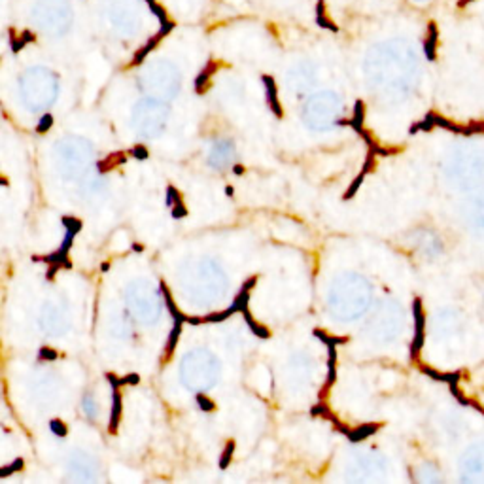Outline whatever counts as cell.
I'll return each mask as SVG.
<instances>
[{
    "label": "cell",
    "mask_w": 484,
    "mask_h": 484,
    "mask_svg": "<svg viewBox=\"0 0 484 484\" xmlns=\"http://www.w3.org/2000/svg\"><path fill=\"white\" fill-rule=\"evenodd\" d=\"M225 195H227V197H233V195H235V189L231 186H225Z\"/></svg>",
    "instance_id": "41"
},
{
    "label": "cell",
    "mask_w": 484,
    "mask_h": 484,
    "mask_svg": "<svg viewBox=\"0 0 484 484\" xmlns=\"http://www.w3.org/2000/svg\"><path fill=\"white\" fill-rule=\"evenodd\" d=\"M242 316H244V320H246V323H248V327L252 329V333H254L255 337H259V339H269V337H271V331H269V327L261 325L259 322H255L254 316L250 314L248 309L242 312Z\"/></svg>",
    "instance_id": "16"
},
{
    "label": "cell",
    "mask_w": 484,
    "mask_h": 484,
    "mask_svg": "<svg viewBox=\"0 0 484 484\" xmlns=\"http://www.w3.org/2000/svg\"><path fill=\"white\" fill-rule=\"evenodd\" d=\"M148 2V8H149V12L153 13L157 19H159V25H161V29H159V32H161L163 36H167L168 32L172 31L174 29V23L168 19V15H167V10L161 6V4H157L156 0H146Z\"/></svg>",
    "instance_id": "6"
},
{
    "label": "cell",
    "mask_w": 484,
    "mask_h": 484,
    "mask_svg": "<svg viewBox=\"0 0 484 484\" xmlns=\"http://www.w3.org/2000/svg\"><path fill=\"white\" fill-rule=\"evenodd\" d=\"M161 293H163V299H165V304H167L168 312H170V316L174 318V322H178V323L187 322V316H186V314L178 311V306L174 304L172 295H170V292H168V288H167V284H165V282H161Z\"/></svg>",
    "instance_id": "13"
},
{
    "label": "cell",
    "mask_w": 484,
    "mask_h": 484,
    "mask_svg": "<svg viewBox=\"0 0 484 484\" xmlns=\"http://www.w3.org/2000/svg\"><path fill=\"white\" fill-rule=\"evenodd\" d=\"M435 50H437V25L429 23L428 25V36L424 40V55L428 61L435 59Z\"/></svg>",
    "instance_id": "14"
},
{
    "label": "cell",
    "mask_w": 484,
    "mask_h": 484,
    "mask_svg": "<svg viewBox=\"0 0 484 484\" xmlns=\"http://www.w3.org/2000/svg\"><path fill=\"white\" fill-rule=\"evenodd\" d=\"M459 482L484 484V439L469 443L459 454L456 466Z\"/></svg>",
    "instance_id": "2"
},
{
    "label": "cell",
    "mask_w": 484,
    "mask_h": 484,
    "mask_svg": "<svg viewBox=\"0 0 484 484\" xmlns=\"http://www.w3.org/2000/svg\"><path fill=\"white\" fill-rule=\"evenodd\" d=\"M51 125H53V116H51V114H43L42 118H40V121H38V125H36V133H38V135L48 133V130L51 129Z\"/></svg>",
    "instance_id": "28"
},
{
    "label": "cell",
    "mask_w": 484,
    "mask_h": 484,
    "mask_svg": "<svg viewBox=\"0 0 484 484\" xmlns=\"http://www.w3.org/2000/svg\"><path fill=\"white\" fill-rule=\"evenodd\" d=\"M448 178L461 191L471 193L484 187V140L469 138L452 153L447 165Z\"/></svg>",
    "instance_id": "1"
},
{
    "label": "cell",
    "mask_w": 484,
    "mask_h": 484,
    "mask_svg": "<svg viewBox=\"0 0 484 484\" xmlns=\"http://www.w3.org/2000/svg\"><path fill=\"white\" fill-rule=\"evenodd\" d=\"M325 0H318V4H316V23L322 29H327V31H333V32H337L339 31V27L333 23V19L329 17L327 15V12H325V4H323Z\"/></svg>",
    "instance_id": "15"
},
{
    "label": "cell",
    "mask_w": 484,
    "mask_h": 484,
    "mask_svg": "<svg viewBox=\"0 0 484 484\" xmlns=\"http://www.w3.org/2000/svg\"><path fill=\"white\" fill-rule=\"evenodd\" d=\"M363 119H365V104H363V100H356L354 116H352L350 119H339L337 123L348 125V127H352L358 135H361V130H363Z\"/></svg>",
    "instance_id": "7"
},
{
    "label": "cell",
    "mask_w": 484,
    "mask_h": 484,
    "mask_svg": "<svg viewBox=\"0 0 484 484\" xmlns=\"http://www.w3.org/2000/svg\"><path fill=\"white\" fill-rule=\"evenodd\" d=\"M379 428H380V424H363V426H358V428L350 429V433H348L346 437L352 443H360L363 441V439H367V437L377 433Z\"/></svg>",
    "instance_id": "12"
},
{
    "label": "cell",
    "mask_w": 484,
    "mask_h": 484,
    "mask_svg": "<svg viewBox=\"0 0 484 484\" xmlns=\"http://www.w3.org/2000/svg\"><path fill=\"white\" fill-rule=\"evenodd\" d=\"M129 153L135 159H138V161H146L149 157V151H148V148L144 146V144H137V146H133V148L129 149Z\"/></svg>",
    "instance_id": "29"
},
{
    "label": "cell",
    "mask_w": 484,
    "mask_h": 484,
    "mask_svg": "<svg viewBox=\"0 0 484 484\" xmlns=\"http://www.w3.org/2000/svg\"><path fill=\"white\" fill-rule=\"evenodd\" d=\"M59 269H62V265H57V263H53V265H50V269H48V274H46V278L48 280H53L55 278V274Z\"/></svg>",
    "instance_id": "38"
},
{
    "label": "cell",
    "mask_w": 484,
    "mask_h": 484,
    "mask_svg": "<svg viewBox=\"0 0 484 484\" xmlns=\"http://www.w3.org/2000/svg\"><path fill=\"white\" fill-rule=\"evenodd\" d=\"M32 259H34V261H43V263H48V265H53V263H57V265H62V269H72V263H70V259H69V254H67V252H62L61 248L57 250V252H53V254H50V255H34Z\"/></svg>",
    "instance_id": "10"
},
{
    "label": "cell",
    "mask_w": 484,
    "mask_h": 484,
    "mask_svg": "<svg viewBox=\"0 0 484 484\" xmlns=\"http://www.w3.org/2000/svg\"><path fill=\"white\" fill-rule=\"evenodd\" d=\"M195 401H197V405H199V409L205 410V412H212V410L216 409V403H214L210 398L203 395V393H197V395H195Z\"/></svg>",
    "instance_id": "27"
},
{
    "label": "cell",
    "mask_w": 484,
    "mask_h": 484,
    "mask_svg": "<svg viewBox=\"0 0 484 484\" xmlns=\"http://www.w3.org/2000/svg\"><path fill=\"white\" fill-rule=\"evenodd\" d=\"M38 358H40V360L55 361L57 358H59V354H57L55 350H51V348H40V352H38Z\"/></svg>",
    "instance_id": "33"
},
{
    "label": "cell",
    "mask_w": 484,
    "mask_h": 484,
    "mask_svg": "<svg viewBox=\"0 0 484 484\" xmlns=\"http://www.w3.org/2000/svg\"><path fill=\"white\" fill-rule=\"evenodd\" d=\"M50 429L51 433L55 435V437H67V433H69V428H67V424L62 422V420H59V418H53L50 422Z\"/></svg>",
    "instance_id": "25"
},
{
    "label": "cell",
    "mask_w": 484,
    "mask_h": 484,
    "mask_svg": "<svg viewBox=\"0 0 484 484\" xmlns=\"http://www.w3.org/2000/svg\"><path fill=\"white\" fill-rule=\"evenodd\" d=\"M257 280H259V276H257V274H254V276H250V278L246 280L244 284H242V290H246V292H252V290H254L255 285H257Z\"/></svg>",
    "instance_id": "36"
},
{
    "label": "cell",
    "mask_w": 484,
    "mask_h": 484,
    "mask_svg": "<svg viewBox=\"0 0 484 484\" xmlns=\"http://www.w3.org/2000/svg\"><path fill=\"white\" fill-rule=\"evenodd\" d=\"M106 380H108V384L112 386V390H119L123 386V379L116 377L114 372H106Z\"/></svg>",
    "instance_id": "34"
},
{
    "label": "cell",
    "mask_w": 484,
    "mask_h": 484,
    "mask_svg": "<svg viewBox=\"0 0 484 484\" xmlns=\"http://www.w3.org/2000/svg\"><path fill=\"white\" fill-rule=\"evenodd\" d=\"M233 314H235V311H233V306H229L227 311L212 312V314L205 316V318H203V322H205V323H219V322H224V320H227V318H231Z\"/></svg>",
    "instance_id": "22"
},
{
    "label": "cell",
    "mask_w": 484,
    "mask_h": 484,
    "mask_svg": "<svg viewBox=\"0 0 484 484\" xmlns=\"http://www.w3.org/2000/svg\"><path fill=\"white\" fill-rule=\"evenodd\" d=\"M233 172H235L236 176H240V174H244V167H242V165H235V167H233Z\"/></svg>",
    "instance_id": "40"
},
{
    "label": "cell",
    "mask_w": 484,
    "mask_h": 484,
    "mask_svg": "<svg viewBox=\"0 0 484 484\" xmlns=\"http://www.w3.org/2000/svg\"><path fill=\"white\" fill-rule=\"evenodd\" d=\"M170 210H172L170 214H172L174 219H182V217L187 216V208H186V205H184V203H176V205H174Z\"/></svg>",
    "instance_id": "32"
},
{
    "label": "cell",
    "mask_w": 484,
    "mask_h": 484,
    "mask_svg": "<svg viewBox=\"0 0 484 484\" xmlns=\"http://www.w3.org/2000/svg\"><path fill=\"white\" fill-rule=\"evenodd\" d=\"M311 414L312 416H320V418H327V416L331 414V409H329V407L323 403V401H318V403L311 409Z\"/></svg>",
    "instance_id": "31"
},
{
    "label": "cell",
    "mask_w": 484,
    "mask_h": 484,
    "mask_svg": "<svg viewBox=\"0 0 484 484\" xmlns=\"http://www.w3.org/2000/svg\"><path fill=\"white\" fill-rule=\"evenodd\" d=\"M217 69V62L216 61H208L206 62V67L199 72V76L195 78V91L197 93H205L206 87H208V83H210V78L212 74L216 72Z\"/></svg>",
    "instance_id": "9"
},
{
    "label": "cell",
    "mask_w": 484,
    "mask_h": 484,
    "mask_svg": "<svg viewBox=\"0 0 484 484\" xmlns=\"http://www.w3.org/2000/svg\"><path fill=\"white\" fill-rule=\"evenodd\" d=\"M335 380H337V346H327V380H325L323 388L320 390V393H318L320 401H323V399L327 398L329 388L335 384Z\"/></svg>",
    "instance_id": "5"
},
{
    "label": "cell",
    "mask_w": 484,
    "mask_h": 484,
    "mask_svg": "<svg viewBox=\"0 0 484 484\" xmlns=\"http://www.w3.org/2000/svg\"><path fill=\"white\" fill-rule=\"evenodd\" d=\"M233 452H235V441L229 439L224 448V452H222V456H219V469H227V467H229L231 459H233Z\"/></svg>",
    "instance_id": "20"
},
{
    "label": "cell",
    "mask_w": 484,
    "mask_h": 484,
    "mask_svg": "<svg viewBox=\"0 0 484 484\" xmlns=\"http://www.w3.org/2000/svg\"><path fill=\"white\" fill-rule=\"evenodd\" d=\"M163 38H165V36H163L161 32H157L156 36H151V38H149L148 42L144 43L142 48H140V50H138L137 53H135V57H133V62H130V64H133V67H137V64H140V62H142L144 59H146V57H148L149 53H151V51L156 50V46H157V43H159V42H161Z\"/></svg>",
    "instance_id": "11"
},
{
    "label": "cell",
    "mask_w": 484,
    "mask_h": 484,
    "mask_svg": "<svg viewBox=\"0 0 484 484\" xmlns=\"http://www.w3.org/2000/svg\"><path fill=\"white\" fill-rule=\"evenodd\" d=\"M142 250H144V246H142V244H137V242H135V244H133V252H142Z\"/></svg>",
    "instance_id": "43"
},
{
    "label": "cell",
    "mask_w": 484,
    "mask_h": 484,
    "mask_svg": "<svg viewBox=\"0 0 484 484\" xmlns=\"http://www.w3.org/2000/svg\"><path fill=\"white\" fill-rule=\"evenodd\" d=\"M176 203H182V193L178 191L174 186H168L167 187V197H165V205H167L168 208H172Z\"/></svg>",
    "instance_id": "26"
},
{
    "label": "cell",
    "mask_w": 484,
    "mask_h": 484,
    "mask_svg": "<svg viewBox=\"0 0 484 484\" xmlns=\"http://www.w3.org/2000/svg\"><path fill=\"white\" fill-rule=\"evenodd\" d=\"M372 168H375V151H371L369 149V153H367V159L363 161V168H361V172H371Z\"/></svg>",
    "instance_id": "35"
},
{
    "label": "cell",
    "mask_w": 484,
    "mask_h": 484,
    "mask_svg": "<svg viewBox=\"0 0 484 484\" xmlns=\"http://www.w3.org/2000/svg\"><path fill=\"white\" fill-rule=\"evenodd\" d=\"M248 301H250V292H246V290H240V292L236 293L235 301H233V311L235 312H244L246 309H248Z\"/></svg>",
    "instance_id": "21"
},
{
    "label": "cell",
    "mask_w": 484,
    "mask_h": 484,
    "mask_svg": "<svg viewBox=\"0 0 484 484\" xmlns=\"http://www.w3.org/2000/svg\"><path fill=\"white\" fill-rule=\"evenodd\" d=\"M125 159L127 157H125L123 151H116V153L106 157L104 161H99V172H106V170H110L114 167H119L121 163H125Z\"/></svg>",
    "instance_id": "18"
},
{
    "label": "cell",
    "mask_w": 484,
    "mask_h": 484,
    "mask_svg": "<svg viewBox=\"0 0 484 484\" xmlns=\"http://www.w3.org/2000/svg\"><path fill=\"white\" fill-rule=\"evenodd\" d=\"M461 222L475 240L484 242V187L469 193L461 205Z\"/></svg>",
    "instance_id": "3"
},
{
    "label": "cell",
    "mask_w": 484,
    "mask_h": 484,
    "mask_svg": "<svg viewBox=\"0 0 484 484\" xmlns=\"http://www.w3.org/2000/svg\"><path fill=\"white\" fill-rule=\"evenodd\" d=\"M100 271H102V273H106V271H110V263H108V261H104V263H100Z\"/></svg>",
    "instance_id": "42"
},
{
    "label": "cell",
    "mask_w": 484,
    "mask_h": 484,
    "mask_svg": "<svg viewBox=\"0 0 484 484\" xmlns=\"http://www.w3.org/2000/svg\"><path fill=\"white\" fill-rule=\"evenodd\" d=\"M263 85H265V93H267V102H269V108H271V112L276 116V118H284V110H282V104H280L278 100V89H276V81H274L273 76L265 74L263 78Z\"/></svg>",
    "instance_id": "4"
},
{
    "label": "cell",
    "mask_w": 484,
    "mask_h": 484,
    "mask_svg": "<svg viewBox=\"0 0 484 484\" xmlns=\"http://www.w3.org/2000/svg\"><path fill=\"white\" fill-rule=\"evenodd\" d=\"M29 42H34V34H32L31 31L21 32L19 36H13V34H12V38H10V46H12L13 53H19V51L23 50V48H25Z\"/></svg>",
    "instance_id": "19"
},
{
    "label": "cell",
    "mask_w": 484,
    "mask_h": 484,
    "mask_svg": "<svg viewBox=\"0 0 484 484\" xmlns=\"http://www.w3.org/2000/svg\"><path fill=\"white\" fill-rule=\"evenodd\" d=\"M471 2H473V0H459L458 6H459V8H464V6H467V4H471Z\"/></svg>",
    "instance_id": "44"
},
{
    "label": "cell",
    "mask_w": 484,
    "mask_h": 484,
    "mask_svg": "<svg viewBox=\"0 0 484 484\" xmlns=\"http://www.w3.org/2000/svg\"><path fill=\"white\" fill-rule=\"evenodd\" d=\"M61 222H62V225L67 227V231H69V233H74V235H78V233H80L81 225H83V224H81V219H78V217H72V216H64Z\"/></svg>",
    "instance_id": "24"
},
{
    "label": "cell",
    "mask_w": 484,
    "mask_h": 484,
    "mask_svg": "<svg viewBox=\"0 0 484 484\" xmlns=\"http://www.w3.org/2000/svg\"><path fill=\"white\" fill-rule=\"evenodd\" d=\"M363 178H365V172H360L358 174V178H356L350 186H348V189L344 193H342V201H350L354 199V195L358 193V189H360V186L363 184Z\"/></svg>",
    "instance_id": "23"
},
{
    "label": "cell",
    "mask_w": 484,
    "mask_h": 484,
    "mask_svg": "<svg viewBox=\"0 0 484 484\" xmlns=\"http://www.w3.org/2000/svg\"><path fill=\"white\" fill-rule=\"evenodd\" d=\"M140 382V377H138L137 372H130V375H127V377H123V386H135Z\"/></svg>",
    "instance_id": "37"
},
{
    "label": "cell",
    "mask_w": 484,
    "mask_h": 484,
    "mask_svg": "<svg viewBox=\"0 0 484 484\" xmlns=\"http://www.w3.org/2000/svg\"><path fill=\"white\" fill-rule=\"evenodd\" d=\"M21 469H25V461H23V458H17L8 467H4V471H0V478H6L8 475H12L13 471H21Z\"/></svg>",
    "instance_id": "30"
},
{
    "label": "cell",
    "mask_w": 484,
    "mask_h": 484,
    "mask_svg": "<svg viewBox=\"0 0 484 484\" xmlns=\"http://www.w3.org/2000/svg\"><path fill=\"white\" fill-rule=\"evenodd\" d=\"M112 414H110V433H118L119 428V420H121V410H123V401H121V393L119 390H112Z\"/></svg>",
    "instance_id": "8"
},
{
    "label": "cell",
    "mask_w": 484,
    "mask_h": 484,
    "mask_svg": "<svg viewBox=\"0 0 484 484\" xmlns=\"http://www.w3.org/2000/svg\"><path fill=\"white\" fill-rule=\"evenodd\" d=\"M180 333H182V323L174 322V327H172V331H170V335H168L167 344H165V354H163V361H167L168 358L172 356L174 350H176V344H178Z\"/></svg>",
    "instance_id": "17"
},
{
    "label": "cell",
    "mask_w": 484,
    "mask_h": 484,
    "mask_svg": "<svg viewBox=\"0 0 484 484\" xmlns=\"http://www.w3.org/2000/svg\"><path fill=\"white\" fill-rule=\"evenodd\" d=\"M187 323H191V325H201L203 322V318H187Z\"/></svg>",
    "instance_id": "39"
}]
</instances>
